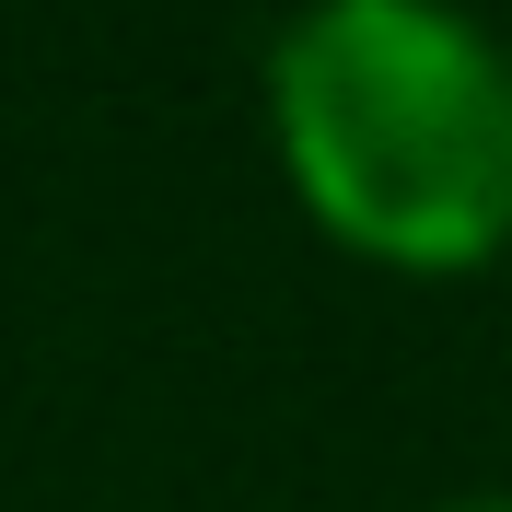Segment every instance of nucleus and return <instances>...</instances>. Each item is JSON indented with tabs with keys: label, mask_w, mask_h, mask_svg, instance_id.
<instances>
[{
	"label": "nucleus",
	"mask_w": 512,
	"mask_h": 512,
	"mask_svg": "<svg viewBox=\"0 0 512 512\" xmlns=\"http://www.w3.org/2000/svg\"><path fill=\"white\" fill-rule=\"evenodd\" d=\"M268 140L326 245L454 280L512 245V59L454 0H303L268 47Z\"/></svg>",
	"instance_id": "f257e3e1"
},
{
	"label": "nucleus",
	"mask_w": 512,
	"mask_h": 512,
	"mask_svg": "<svg viewBox=\"0 0 512 512\" xmlns=\"http://www.w3.org/2000/svg\"><path fill=\"white\" fill-rule=\"evenodd\" d=\"M443 512H512V489H478V501H443Z\"/></svg>",
	"instance_id": "f03ea898"
}]
</instances>
